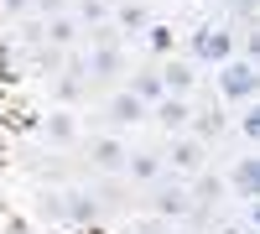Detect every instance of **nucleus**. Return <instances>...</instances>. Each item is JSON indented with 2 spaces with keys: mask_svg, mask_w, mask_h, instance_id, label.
Here are the masks:
<instances>
[{
  "mask_svg": "<svg viewBox=\"0 0 260 234\" xmlns=\"http://www.w3.org/2000/svg\"><path fill=\"white\" fill-rule=\"evenodd\" d=\"M151 120H156L161 125V130L167 136H177V130H187V120H192V104L182 99V94H161L156 104H151V110H146Z\"/></svg>",
  "mask_w": 260,
  "mask_h": 234,
  "instance_id": "obj_4",
  "label": "nucleus"
},
{
  "mask_svg": "<svg viewBox=\"0 0 260 234\" xmlns=\"http://www.w3.org/2000/svg\"><path fill=\"white\" fill-rule=\"evenodd\" d=\"M42 130H47L52 146H73V141H78V115H73V110H52Z\"/></svg>",
  "mask_w": 260,
  "mask_h": 234,
  "instance_id": "obj_13",
  "label": "nucleus"
},
{
  "mask_svg": "<svg viewBox=\"0 0 260 234\" xmlns=\"http://www.w3.org/2000/svg\"><path fill=\"white\" fill-rule=\"evenodd\" d=\"M234 130H240L245 141H255V136H260V110H255V99H245V104H240V115H234Z\"/></svg>",
  "mask_w": 260,
  "mask_h": 234,
  "instance_id": "obj_20",
  "label": "nucleus"
},
{
  "mask_svg": "<svg viewBox=\"0 0 260 234\" xmlns=\"http://www.w3.org/2000/svg\"><path fill=\"white\" fill-rule=\"evenodd\" d=\"M89 73H94V78H110V73H120V47H115L110 26H99V37H94V52H89Z\"/></svg>",
  "mask_w": 260,
  "mask_h": 234,
  "instance_id": "obj_6",
  "label": "nucleus"
},
{
  "mask_svg": "<svg viewBox=\"0 0 260 234\" xmlns=\"http://www.w3.org/2000/svg\"><path fill=\"white\" fill-rule=\"evenodd\" d=\"M224 130H229V115H224V110H203V115H192V120H187V136H192V141H203V146H213Z\"/></svg>",
  "mask_w": 260,
  "mask_h": 234,
  "instance_id": "obj_11",
  "label": "nucleus"
},
{
  "mask_svg": "<svg viewBox=\"0 0 260 234\" xmlns=\"http://www.w3.org/2000/svg\"><path fill=\"white\" fill-rule=\"evenodd\" d=\"M42 37H47L52 47H73V42H78V21H73L68 11H57V16H47V26H42Z\"/></svg>",
  "mask_w": 260,
  "mask_h": 234,
  "instance_id": "obj_14",
  "label": "nucleus"
},
{
  "mask_svg": "<svg viewBox=\"0 0 260 234\" xmlns=\"http://www.w3.org/2000/svg\"><path fill=\"white\" fill-rule=\"evenodd\" d=\"M151 208H156L161 219H187V214H192V198H187V187H182L177 177H172V182H161V187H156Z\"/></svg>",
  "mask_w": 260,
  "mask_h": 234,
  "instance_id": "obj_5",
  "label": "nucleus"
},
{
  "mask_svg": "<svg viewBox=\"0 0 260 234\" xmlns=\"http://www.w3.org/2000/svg\"><path fill=\"white\" fill-rule=\"evenodd\" d=\"M229 187H234V198H240V203H255V193H260V166H255V156H240V161H234Z\"/></svg>",
  "mask_w": 260,
  "mask_h": 234,
  "instance_id": "obj_9",
  "label": "nucleus"
},
{
  "mask_svg": "<svg viewBox=\"0 0 260 234\" xmlns=\"http://www.w3.org/2000/svg\"><path fill=\"white\" fill-rule=\"evenodd\" d=\"M62 219H73V224H94V219H99V198L89 193V187L62 193Z\"/></svg>",
  "mask_w": 260,
  "mask_h": 234,
  "instance_id": "obj_10",
  "label": "nucleus"
},
{
  "mask_svg": "<svg viewBox=\"0 0 260 234\" xmlns=\"http://www.w3.org/2000/svg\"><path fill=\"white\" fill-rule=\"evenodd\" d=\"M198 193H203L198 203H219V193H224V182H219V177H203V182H198Z\"/></svg>",
  "mask_w": 260,
  "mask_h": 234,
  "instance_id": "obj_22",
  "label": "nucleus"
},
{
  "mask_svg": "<svg viewBox=\"0 0 260 234\" xmlns=\"http://www.w3.org/2000/svg\"><path fill=\"white\" fill-rule=\"evenodd\" d=\"M0 11H6V16H26L31 0H0Z\"/></svg>",
  "mask_w": 260,
  "mask_h": 234,
  "instance_id": "obj_24",
  "label": "nucleus"
},
{
  "mask_svg": "<svg viewBox=\"0 0 260 234\" xmlns=\"http://www.w3.org/2000/svg\"><path fill=\"white\" fill-rule=\"evenodd\" d=\"M167 234H187V229H167Z\"/></svg>",
  "mask_w": 260,
  "mask_h": 234,
  "instance_id": "obj_25",
  "label": "nucleus"
},
{
  "mask_svg": "<svg viewBox=\"0 0 260 234\" xmlns=\"http://www.w3.org/2000/svg\"><path fill=\"white\" fill-rule=\"evenodd\" d=\"M141 42H146V47L156 52V57H167L172 47H177V31H172L167 21H146V31H141Z\"/></svg>",
  "mask_w": 260,
  "mask_h": 234,
  "instance_id": "obj_16",
  "label": "nucleus"
},
{
  "mask_svg": "<svg viewBox=\"0 0 260 234\" xmlns=\"http://www.w3.org/2000/svg\"><path fill=\"white\" fill-rule=\"evenodd\" d=\"M31 11H42V16H57V11H68V0H31Z\"/></svg>",
  "mask_w": 260,
  "mask_h": 234,
  "instance_id": "obj_23",
  "label": "nucleus"
},
{
  "mask_svg": "<svg viewBox=\"0 0 260 234\" xmlns=\"http://www.w3.org/2000/svg\"><path fill=\"white\" fill-rule=\"evenodd\" d=\"M187 52L198 57V62H213L219 68L224 57H234V31H224V26H198L187 37Z\"/></svg>",
  "mask_w": 260,
  "mask_h": 234,
  "instance_id": "obj_2",
  "label": "nucleus"
},
{
  "mask_svg": "<svg viewBox=\"0 0 260 234\" xmlns=\"http://www.w3.org/2000/svg\"><path fill=\"white\" fill-rule=\"evenodd\" d=\"M146 110H151V104H141L130 89H125V94H115L110 104H104V115H110L115 130H125V125H141V120H146Z\"/></svg>",
  "mask_w": 260,
  "mask_h": 234,
  "instance_id": "obj_8",
  "label": "nucleus"
},
{
  "mask_svg": "<svg viewBox=\"0 0 260 234\" xmlns=\"http://www.w3.org/2000/svg\"><path fill=\"white\" fill-rule=\"evenodd\" d=\"M125 156H130V151H125L120 136H94V141H89V161L99 166V172H120Z\"/></svg>",
  "mask_w": 260,
  "mask_h": 234,
  "instance_id": "obj_7",
  "label": "nucleus"
},
{
  "mask_svg": "<svg viewBox=\"0 0 260 234\" xmlns=\"http://www.w3.org/2000/svg\"><path fill=\"white\" fill-rule=\"evenodd\" d=\"M203 151H208L203 141H192L187 130H177V141H172V151H167L161 161H167L177 177H192V172H203Z\"/></svg>",
  "mask_w": 260,
  "mask_h": 234,
  "instance_id": "obj_3",
  "label": "nucleus"
},
{
  "mask_svg": "<svg viewBox=\"0 0 260 234\" xmlns=\"http://www.w3.org/2000/svg\"><path fill=\"white\" fill-rule=\"evenodd\" d=\"M130 94H136L141 104H156L167 89H161V73H136V83H130Z\"/></svg>",
  "mask_w": 260,
  "mask_h": 234,
  "instance_id": "obj_18",
  "label": "nucleus"
},
{
  "mask_svg": "<svg viewBox=\"0 0 260 234\" xmlns=\"http://www.w3.org/2000/svg\"><path fill=\"white\" fill-rule=\"evenodd\" d=\"M110 16H115L120 37H141V31H146V21H151V11H146V6H120V11H110Z\"/></svg>",
  "mask_w": 260,
  "mask_h": 234,
  "instance_id": "obj_17",
  "label": "nucleus"
},
{
  "mask_svg": "<svg viewBox=\"0 0 260 234\" xmlns=\"http://www.w3.org/2000/svg\"><path fill=\"white\" fill-rule=\"evenodd\" d=\"M156 73H161V89H167V94H182V99H187V89H192V78H198V73H192L187 62H177V57H172L167 68H156Z\"/></svg>",
  "mask_w": 260,
  "mask_h": 234,
  "instance_id": "obj_15",
  "label": "nucleus"
},
{
  "mask_svg": "<svg viewBox=\"0 0 260 234\" xmlns=\"http://www.w3.org/2000/svg\"><path fill=\"white\" fill-rule=\"evenodd\" d=\"M219 94H224L229 104L255 99V62H250V57H224V62H219Z\"/></svg>",
  "mask_w": 260,
  "mask_h": 234,
  "instance_id": "obj_1",
  "label": "nucleus"
},
{
  "mask_svg": "<svg viewBox=\"0 0 260 234\" xmlns=\"http://www.w3.org/2000/svg\"><path fill=\"white\" fill-rule=\"evenodd\" d=\"M78 26H104L110 21V0H78Z\"/></svg>",
  "mask_w": 260,
  "mask_h": 234,
  "instance_id": "obj_19",
  "label": "nucleus"
},
{
  "mask_svg": "<svg viewBox=\"0 0 260 234\" xmlns=\"http://www.w3.org/2000/svg\"><path fill=\"white\" fill-rule=\"evenodd\" d=\"M37 214H42V219H62V193H42Z\"/></svg>",
  "mask_w": 260,
  "mask_h": 234,
  "instance_id": "obj_21",
  "label": "nucleus"
},
{
  "mask_svg": "<svg viewBox=\"0 0 260 234\" xmlns=\"http://www.w3.org/2000/svg\"><path fill=\"white\" fill-rule=\"evenodd\" d=\"M125 172H130V182H161L167 161H161L156 151H130V156H125Z\"/></svg>",
  "mask_w": 260,
  "mask_h": 234,
  "instance_id": "obj_12",
  "label": "nucleus"
}]
</instances>
